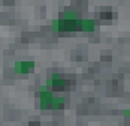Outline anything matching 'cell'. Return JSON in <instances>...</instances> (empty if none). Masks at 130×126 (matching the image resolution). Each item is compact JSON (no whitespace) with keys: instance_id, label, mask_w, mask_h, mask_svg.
<instances>
[{"instance_id":"cell-1","label":"cell","mask_w":130,"mask_h":126,"mask_svg":"<svg viewBox=\"0 0 130 126\" xmlns=\"http://www.w3.org/2000/svg\"><path fill=\"white\" fill-rule=\"evenodd\" d=\"M64 98L63 96H54L52 92L46 84H42L39 87V105L40 108H52V110H58L64 107Z\"/></svg>"},{"instance_id":"cell-2","label":"cell","mask_w":130,"mask_h":126,"mask_svg":"<svg viewBox=\"0 0 130 126\" xmlns=\"http://www.w3.org/2000/svg\"><path fill=\"white\" fill-rule=\"evenodd\" d=\"M35 69V62L33 60H18L13 63V71L18 74H27Z\"/></svg>"},{"instance_id":"cell-3","label":"cell","mask_w":130,"mask_h":126,"mask_svg":"<svg viewBox=\"0 0 130 126\" xmlns=\"http://www.w3.org/2000/svg\"><path fill=\"white\" fill-rule=\"evenodd\" d=\"M66 80L60 74H52L50 78H48V87L54 89V90H63L66 89Z\"/></svg>"},{"instance_id":"cell-4","label":"cell","mask_w":130,"mask_h":126,"mask_svg":"<svg viewBox=\"0 0 130 126\" xmlns=\"http://www.w3.org/2000/svg\"><path fill=\"white\" fill-rule=\"evenodd\" d=\"M96 27V23L93 20H82L81 23V30H85V32H93Z\"/></svg>"}]
</instances>
